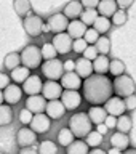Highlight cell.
I'll list each match as a JSON object with an SVG mask.
<instances>
[{"label": "cell", "instance_id": "obj_1", "mask_svg": "<svg viewBox=\"0 0 136 154\" xmlns=\"http://www.w3.org/2000/svg\"><path fill=\"white\" fill-rule=\"evenodd\" d=\"M82 88H83V98L90 104H95V106L104 104L114 93L110 79L101 74L88 75L82 84Z\"/></svg>", "mask_w": 136, "mask_h": 154}, {"label": "cell", "instance_id": "obj_2", "mask_svg": "<svg viewBox=\"0 0 136 154\" xmlns=\"http://www.w3.org/2000/svg\"><path fill=\"white\" fill-rule=\"evenodd\" d=\"M72 132L75 138H85L86 135L91 132V122L88 119L86 112H75L72 114V117L69 119V127H67Z\"/></svg>", "mask_w": 136, "mask_h": 154}, {"label": "cell", "instance_id": "obj_3", "mask_svg": "<svg viewBox=\"0 0 136 154\" xmlns=\"http://www.w3.org/2000/svg\"><path fill=\"white\" fill-rule=\"evenodd\" d=\"M136 90V84H134V79L128 74H122V75H117L112 82V91L115 93V96H130L133 95Z\"/></svg>", "mask_w": 136, "mask_h": 154}, {"label": "cell", "instance_id": "obj_4", "mask_svg": "<svg viewBox=\"0 0 136 154\" xmlns=\"http://www.w3.org/2000/svg\"><path fill=\"white\" fill-rule=\"evenodd\" d=\"M19 58H21L23 66H26L27 69H35V67H40V64H42L40 48H38L37 45H27L21 51Z\"/></svg>", "mask_w": 136, "mask_h": 154}, {"label": "cell", "instance_id": "obj_5", "mask_svg": "<svg viewBox=\"0 0 136 154\" xmlns=\"http://www.w3.org/2000/svg\"><path fill=\"white\" fill-rule=\"evenodd\" d=\"M40 66H42V74L45 75L48 80H58V79H61L62 74H64V69H62V61H59L58 58L43 61Z\"/></svg>", "mask_w": 136, "mask_h": 154}, {"label": "cell", "instance_id": "obj_6", "mask_svg": "<svg viewBox=\"0 0 136 154\" xmlns=\"http://www.w3.org/2000/svg\"><path fill=\"white\" fill-rule=\"evenodd\" d=\"M24 31H26L31 37H37L43 34V21L38 14H27L23 21Z\"/></svg>", "mask_w": 136, "mask_h": 154}, {"label": "cell", "instance_id": "obj_7", "mask_svg": "<svg viewBox=\"0 0 136 154\" xmlns=\"http://www.w3.org/2000/svg\"><path fill=\"white\" fill-rule=\"evenodd\" d=\"M59 101L62 103L66 111H74L82 104V95L77 90H62V93L59 96Z\"/></svg>", "mask_w": 136, "mask_h": 154}, {"label": "cell", "instance_id": "obj_8", "mask_svg": "<svg viewBox=\"0 0 136 154\" xmlns=\"http://www.w3.org/2000/svg\"><path fill=\"white\" fill-rule=\"evenodd\" d=\"M67 24H69V19H67L62 13H55L48 18L47 21V27L48 31L53 32V34H61V32H66L67 29Z\"/></svg>", "mask_w": 136, "mask_h": 154}, {"label": "cell", "instance_id": "obj_9", "mask_svg": "<svg viewBox=\"0 0 136 154\" xmlns=\"http://www.w3.org/2000/svg\"><path fill=\"white\" fill-rule=\"evenodd\" d=\"M50 125H51V119L48 117L47 114L38 112V114L32 116V120H31V124H29V128L34 130V132L38 135V133H47L48 130H50Z\"/></svg>", "mask_w": 136, "mask_h": 154}, {"label": "cell", "instance_id": "obj_10", "mask_svg": "<svg viewBox=\"0 0 136 154\" xmlns=\"http://www.w3.org/2000/svg\"><path fill=\"white\" fill-rule=\"evenodd\" d=\"M51 45L55 47V50H56L58 55H66V53H69L72 50V38L67 35L66 32L55 34Z\"/></svg>", "mask_w": 136, "mask_h": 154}, {"label": "cell", "instance_id": "obj_11", "mask_svg": "<svg viewBox=\"0 0 136 154\" xmlns=\"http://www.w3.org/2000/svg\"><path fill=\"white\" fill-rule=\"evenodd\" d=\"M104 109L107 112V116H114V117H119V116L125 114V111H127L123 100L120 96H110L104 103Z\"/></svg>", "mask_w": 136, "mask_h": 154}, {"label": "cell", "instance_id": "obj_12", "mask_svg": "<svg viewBox=\"0 0 136 154\" xmlns=\"http://www.w3.org/2000/svg\"><path fill=\"white\" fill-rule=\"evenodd\" d=\"M62 93V87L59 85V82L56 80H47L42 85V96L45 100H59V96Z\"/></svg>", "mask_w": 136, "mask_h": 154}, {"label": "cell", "instance_id": "obj_13", "mask_svg": "<svg viewBox=\"0 0 136 154\" xmlns=\"http://www.w3.org/2000/svg\"><path fill=\"white\" fill-rule=\"evenodd\" d=\"M42 85H43V82L42 79L38 75H29L26 80L23 82V93H26L29 96H32V95H40V91H42Z\"/></svg>", "mask_w": 136, "mask_h": 154}, {"label": "cell", "instance_id": "obj_14", "mask_svg": "<svg viewBox=\"0 0 136 154\" xmlns=\"http://www.w3.org/2000/svg\"><path fill=\"white\" fill-rule=\"evenodd\" d=\"M2 95H3V101H5V103L16 104L23 98V90H21V87L16 85V84H10V85H7L3 88Z\"/></svg>", "mask_w": 136, "mask_h": 154}, {"label": "cell", "instance_id": "obj_15", "mask_svg": "<svg viewBox=\"0 0 136 154\" xmlns=\"http://www.w3.org/2000/svg\"><path fill=\"white\" fill-rule=\"evenodd\" d=\"M59 85L62 87V90H79L82 87V79L75 74L74 71L72 72H64L59 79Z\"/></svg>", "mask_w": 136, "mask_h": 154}, {"label": "cell", "instance_id": "obj_16", "mask_svg": "<svg viewBox=\"0 0 136 154\" xmlns=\"http://www.w3.org/2000/svg\"><path fill=\"white\" fill-rule=\"evenodd\" d=\"M16 141L21 148H26V146H32L34 143H37V133L31 130L29 127H23L18 130V135H16Z\"/></svg>", "mask_w": 136, "mask_h": 154}, {"label": "cell", "instance_id": "obj_17", "mask_svg": "<svg viewBox=\"0 0 136 154\" xmlns=\"http://www.w3.org/2000/svg\"><path fill=\"white\" fill-rule=\"evenodd\" d=\"M45 106H47V100L42 95H32V96H27V100H26V109L31 111L32 114L43 112Z\"/></svg>", "mask_w": 136, "mask_h": 154}, {"label": "cell", "instance_id": "obj_18", "mask_svg": "<svg viewBox=\"0 0 136 154\" xmlns=\"http://www.w3.org/2000/svg\"><path fill=\"white\" fill-rule=\"evenodd\" d=\"M86 29H88V27H86L80 19H72V21L67 24V29H66L67 32L66 34L72 38V40H75V38H82V37H83V34H85Z\"/></svg>", "mask_w": 136, "mask_h": 154}, {"label": "cell", "instance_id": "obj_19", "mask_svg": "<svg viewBox=\"0 0 136 154\" xmlns=\"http://www.w3.org/2000/svg\"><path fill=\"white\" fill-rule=\"evenodd\" d=\"M45 112L50 119H61L62 116H64L66 109H64V106H62V103L59 100H51V101H48L47 106H45Z\"/></svg>", "mask_w": 136, "mask_h": 154}, {"label": "cell", "instance_id": "obj_20", "mask_svg": "<svg viewBox=\"0 0 136 154\" xmlns=\"http://www.w3.org/2000/svg\"><path fill=\"white\" fill-rule=\"evenodd\" d=\"M74 72L80 77V79H86L88 75L93 74V66H91V61L85 60V58H79V60L75 61Z\"/></svg>", "mask_w": 136, "mask_h": 154}, {"label": "cell", "instance_id": "obj_21", "mask_svg": "<svg viewBox=\"0 0 136 154\" xmlns=\"http://www.w3.org/2000/svg\"><path fill=\"white\" fill-rule=\"evenodd\" d=\"M82 11H83V7H82V3L79 2V0H72V2H69L64 7V11H62V14L67 18V19H79Z\"/></svg>", "mask_w": 136, "mask_h": 154}, {"label": "cell", "instance_id": "obj_22", "mask_svg": "<svg viewBox=\"0 0 136 154\" xmlns=\"http://www.w3.org/2000/svg\"><path fill=\"white\" fill-rule=\"evenodd\" d=\"M96 11H98L99 16L109 18L117 11V3H115V0H99Z\"/></svg>", "mask_w": 136, "mask_h": 154}, {"label": "cell", "instance_id": "obj_23", "mask_svg": "<svg viewBox=\"0 0 136 154\" xmlns=\"http://www.w3.org/2000/svg\"><path fill=\"white\" fill-rule=\"evenodd\" d=\"M86 116H88L91 124L98 125V124H104V119L107 117V112H106V109L103 106H91L88 109V112H86Z\"/></svg>", "mask_w": 136, "mask_h": 154}, {"label": "cell", "instance_id": "obj_24", "mask_svg": "<svg viewBox=\"0 0 136 154\" xmlns=\"http://www.w3.org/2000/svg\"><path fill=\"white\" fill-rule=\"evenodd\" d=\"M110 144L112 148H117L120 151H125V149L130 148V138L127 133H122V132H115L112 137H110Z\"/></svg>", "mask_w": 136, "mask_h": 154}, {"label": "cell", "instance_id": "obj_25", "mask_svg": "<svg viewBox=\"0 0 136 154\" xmlns=\"http://www.w3.org/2000/svg\"><path fill=\"white\" fill-rule=\"evenodd\" d=\"M91 66H93V71L96 74L106 75V72L109 71V58L104 56V55H98L93 61H91Z\"/></svg>", "mask_w": 136, "mask_h": 154}, {"label": "cell", "instance_id": "obj_26", "mask_svg": "<svg viewBox=\"0 0 136 154\" xmlns=\"http://www.w3.org/2000/svg\"><path fill=\"white\" fill-rule=\"evenodd\" d=\"M29 75H31V74H29V69H27L26 66H18V67H14V69L11 71L10 79L13 80V84L19 85V84H23V82L26 80Z\"/></svg>", "mask_w": 136, "mask_h": 154}, {"label": "cell", "instance_id": "obj_27", "mask_svg": "<svg viewBox=\"0 0 136 154\" xmlns=\"http://www.w3.org/2000/svg\"><path fill=\"white\" fill-rule=\"evenodd\" d=\"M90 148L83 140H74L69 146H67V154H88Z\"/></svg>", "mask_w": 136, "mask_h": 154}, {"label": "cell", "instance_id": "obj_28", "mask_svg": "<svg viewBox=\"0 0 136 154\" xmlns=\"http://www.w3.org/2000/svg\"><path fill=\"white\" fill-rule=\"evenodd\" d=\"M93 29L99 34V35H101V34L104 35V34L110 29V19L104 18V16H99V14H98V18H96L95 23H93Z\"/></svg>", "mask_w": 136, "mask_h": 154}, {"label": "cell", "instance_id": "obj_29", "mask_svg": "<svg viewBox=\"0 0 136 154\" xmlns=\"http://www.w3.org/2000/svg\"><path fill=\"white\" fill-rule=\"evenodd\" d=\"M32 5L29 0H14V11L21 18H26L27 14H31Z\"/></svg>", "mask_w": 136, "mask_h": 154}, {"label": "cell", "instance_id": "obj_30", "mask_svg": "<svg viewBox=\"0 0 136 154\" xmlns=\"http://www.w3.org/2000/svg\"><path fill=\"white\" fill-rule=\"evenodd\" d=\"M75 140V137L72 135V132L67 127H64V128H61L59 130V133H58V143L61 144V146H64V148H67L69 144L72 143Z\"/></svg>", "mask_w": 136, "mask_h": 154}, {"label": "cell", "instance_id": "obj_31", "mask_svg": "<svg viewBox=\"0 0 136 154\" xmlns=\"http://www.w3.org/2000/svg\"><path fill=\"white\" fill-rule=\"evenodd\" d=\"M125 69H127V66H125V63L122 60H112V61H109V71L114 77H117V75H122L125 74Z\"/></svg>", "mask_w": 136, "mask_h": 154}, {"label": "cell", "instance_id": "obj_32", "mask_svg": "<svg viewBox=\"0 0 136 154\" xmlns=\"http://www.w3.org/2000/svg\"><path fill=\"white\" fill-rule=\"evenodd\" d=\"M96 18H98V11H96L95 8H85L83 11H82V14H80V21L83 23L86 27L93 26Z\"/></svg>", "mask_w": 136, "mask_h": 154}, {"label": "cell", "instance_id": "obj_33", "mask_svg": "<svg viewBox=\"0 0 136 154\" xmlns=\"http://www.w3.org/2000/svg\"><path fill=\"white\" fill-rule=\"evenodd\" d=\"M115 127L119 128V132H122V133H128L130 130L133 128V120L128 117V116H119V119H117V124H115Z\"/></svg>", "mask_w": 136, "mask_h": 154}, {"label": "cell", "instance_id": "obj_34", "mask_svg": "<svg viewBox=\"0 0 136 154\" xmlns=\"http://www.w3.org/2000/svg\"><path fill=\"white\" fill-rule=\"evenodd\" d=\"M95 47H96V50H98L99 55L107 56V53L110 51V40L106 35H99V38L95 42Z\"/></svg>", "mask_w": 136, "mask_h": 154}, {"label": "cell", "instance_id": "obj_35", "mask_svg": "<svg viewBox=\"0 0 136 154\" xmlns=\"http://www.w3.org/2000/svg\"><path fill=\"white\" fill-rule=\"evenodd\" d=\"M3 66L7 67V69L13 71L14 67L21 66V58H19V53H8L7 56H5L3 60Z\"/></svg>", "mask_w": 136, "mask_h": 154}, {"label": "cell", "instance_id": "obj_36", "mask_svg": "<svg viewBox=\"0 0 136 154\" xmlns=\"http://www.w3.org/2000/svg\"><path fill=\"white\" fill-rule=\"evenodd\" d=\"M37 152L38 154H56L58 146H56V143L51 141V140H45V141H40Z\"/></svg>", "mask_w": 136, "mask_h": 154}, {"label": "cell", "instance_id": "obj_37", "mask_svg": "<svg viewBox=\"0 0 136 154\" xmlns=\"http://www.w3.org/2000/svg\"><path fill=\"white\" fill-rule=\"evenodd\" d=\"M11 120H13L11 108H10L8 104H0V127L11 124Z\"/></svg>", "mask_w": 136, "mask_h": 154}, {"label": "cell", "instance_id": "obj_38", "mask_svg": "<svg viewBox=\"0 0 136 154\" xmlns=\"http://www.w3.org/2000/svg\"><path fill=\"white\" fill-rule=\"evenodd\" d=\"M85 143L88 144V148H98L101 143H103V135L98 133L96 130H91V132L85 137Z\"/></svg>", "mask_w": 136, "mask_h": 154}, {"label": "cell", "instance_id": "obj_39", "mask_svg": "<svg viewBox=\"0 0 136 154\" xmlns=\"http://www.w3.org/2000/svg\"><path fill=\"white\" fill-rule=\"evenodd\" d=\"M40 55H42V60H55V58L58 56V53L55 50V47L51 45V42H47L43 43V47L40 48Z\"/></svg>", "mask_w": 136, "mask_h": 154}, {"label": "cell", "instance_id": "obj_40", "mask_svg": "<svg viewBox=\"0 0 136 154\" xmlns=\"http://www.w3.org/2000/svg\"><path fill=\"white\" fill-rule=\"evenodd\" d=\"M128 19V14L125 10H117L114 14H112V21H110V24H115V26H123L125 23H127Z\"/></svg>", "mask_w": 136, "mask_h": 154}, {"label": "cell", "instance_id": "obj_41", "mask_svg": "<svg viewBox=\"0 0 136 154\" xmlns=\"http://www.w3.org/2000/svg\"><path fill=\"white\" fill-rule=\"evenodd\" d=\"M82 38H83V40L88 43V45H95V42L99 38V34L96 32L93 27H88V29L85 31V34H83V37H82Z\"/></svg>", "mask_w": 136, "mask_h": 154}, {"label": "cell", "instance_id": "obj_42", "mask_svg": "<svg viewBox=\"0 0 136 154\" xmlns=\"http://www.w3.org/2000/svg\"><path fill=\"white\" fill-rule=\"evenodd\" d=\"M82 55H83V58H85V60H88V61H93L95 58L99 55V53H98V50H96V47H95V45H88V47H86L85 50H83V53H82Z\"/></svg>", "mask_w": 136, "mask_h": 154}, {"label": "cell", "instance_id": "obj_43", "mask_svg": "<svg viewBox=\"0 0 136 154\" xmlns=\"http://www.w3.org/2000/svg\"><path fill=\"white\" fill-rule=\"evenodd\" d=\"M88 47V43H86L83 38H75V40H72V50L75 53H83V50Z\"/></svg>", "mask_w": 136, "mask_h": 154}, {"label": "cell", "instance_id": "obj_44", "mask_svg": "<svg viewBox=\"0 0 136 154\" xmlns=\"http://www.w3.org/2000/svg\"><path fill=\"white\" fill-rule=\"evenodd\" d=\"M32 112H31V111H27L26 108H24V109H21V111H19V122H21V124H24V125H29V124H31V120H32Z\"/></svg>", "mask_w": 136, "mask_h": 154}, {"label": "cell", "instance_id": "obj_45", "mask_svg": "<svg viewBox=\"0 0 136 154\" xmlns=\"http://www.w3.org/2000/svg\"><path fill=\"white\" fill-rule=\"evenodd\" d=\"M123 103H125V108H127V109L134 111V108H136V95L133 93V95L127 96V98L123 100Z\"/></svg>", "mask_w": 136, "mask_h": 154}, {"label": "cell", "instance_id": "obj_46", "mask_svg": "<svg viewBox=\"0 0 136 154\" xmlns=\"http://www.w3.org/2000/svg\"><path fill=\"white\" fill-rule=\"evenodd\" d=\"M11 84V79H10L8 74H3V72H0V90H3L7 85Z\"/></svg>", "mask_w": 136, "mask_h": 154}, {"label": "cell", "instance_id": "obj_47", "mask_svg": "<svg viewBox=\"0 0 136 154\" xmlns=\"http://www.w3.org/2000/svg\"><path fill=\"white\" fill-rule=\"evenodd\" d=\"M115 124H117V117H114V116H107V117L104 119V125L107 127V130L115 128Z\"/></svg>", "mask_w": 136, "mask_h": 154}, {"label": "cell", "instance_id": "obj_48", "mask_svg": "<svg viewBox=\"0 0 136 154\" xmlns=\"http://www.w3.org/2000/svg\"><path fill=\"white\" fill-rule=\"evenodd\" d=\"M80 3H82V7H83V8H95L96 10L99 0H80Z\"/></svg>", "mask_w": 136, "mask_h": 154}, {"label": "cell", "instance_id": "obj_49", "mask_svg": "<svg viewBox=\"0 0 136 154\" xmlns=\"http://www.w3.org/2000/svg\"><path fill=\"white\" fill-rule=\"evenodd\" d=\"M75 67V61L74 60H67L62 63V69H64V72H72Z\"/></svg>", "mask_w": 136, "mask_h": 154}, {"label": "cell", "instance_id": "obj_50", "mask_svg": "<svg viewBox=\"0 0 136 154\" xmlns=\"http://www.w3.org/2000/svg\"><path fill=\"white\" fill-rule=\"evenodd\" d=\"M117 7H120V10H125V8H130L131 5L134 3V0H115Z\"/></svg>", "mask_w": 136, "mask_h": 154}, {"label": "cell", "instance_id": "obj_51", "mask_svg": "<svg viewBox=\"0 0 136 154\" xmlns=\"http://www.w3.org/2000/svg\"><path fill=\"white\" fill-rule=\"evenodd\" d=\"M19 154H38V152H37V149L34 146H26V148H21Z\"/></svg>", "mask_w": 136, "mask_h": 154}, {"label": "cell", "instance_id": "obj_52", "mask_svg": "<svg viewBox=\"0 0 136 154\" xmlns=\"http://www.w3.org/2000/svg\"><path fill=\"white\" fill-rule=\"evenodd\" d=\"M96 132L101 133V135H106V133H107V127H106L104 124H98V125H96Z\"/></svg>", "mask_w": 136, "mask_h": 154}, {"label": "cell", "instance_id": "obj_53", "mask_svg": "<svg viewBox=\"0 0 136 154\" xmlns=\"http://www.w3.org/2000/svg\"><path fill=\"white\" fill-rule=\"evenodd\" d=\"M88 154H106L104 149H99V148H93L91 151H88Z\"/></svg>", "mask_w": 136, "mask_h": 154}, {"label": "cell", "instance_id": "obj_54", "mask_svg": "<svg viewBox=\"0 0 136 154\" xmlns=\"http://www.w3.org/2000/svg\"><path fill=\"white\" fill-rule=\"evenodd\" d=\"M122 152H123V151H120V149H117V148H110L106 154H122Z\"/></svg>", "mask_w": 136, "mask_h": 154}, {"label": "cell", "instance_id": "obj_55", "mask_svg": "<svg viewBox=\"0 0 136 154\" xmlns=\"http://www.w3.org/2000/svg\"><path fill=\"white\" fill-rule=\"evenodd\" d=\"M122 154H136V152H134V148H131V149L128 148V149H125V152H122Z\"/></svg>", "mask_w": 136, "mask_h": 154}, {"label": "cell", "instance_id": "obj_56", "mask_svg": "<svg viewBox=\"0 0 136 154\" xmlns=\"http://www.w3.org/2000/svg\"><path fill=\"white\" fill-rule=\"evenodd\" d=\"M3 103V95H2V90H0V104Z\"/></svg>", "mask_w": 136, "mask_h": 154}, {"label": "cell", "instance_id": "obj_57", "mask_svg": "<svg viewBox=\"0 0 136 154\" xmlns=\"http://www.w3.org/2000/svg\"><path fill=\"white\" fill-rule=\"evenodd\" d=\"M0 154H3V152H0Z\"/></svg>", "mask_w": 136, "mask_h": 154}]
</instances>
